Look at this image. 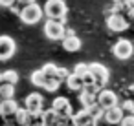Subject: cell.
I'll return each instance as SVG.
<instances>
[{
  "label": "cell",
  "mask_w": 134,
  "mask_h": 126,
  "mask_svg": "<svg viewBox=\"0 0 134 126\" xmlns=\"http://www.w3.org/2000/svg\"><path fill=\"white\" fill-rule=\"evenodd\" d=\"M44 8V15L46 18H57L59 22L66 24V13H68V6L64 0H46Z\"/></svg>",
  "instance_id": "1"
},
{
  "label": "cell",
  "mask_w": 134,
  "mask_h": 126,
  "mask_svg": "<svg viewBox=\"0 0 134 126\" xmlns=\"http://www.w3.org/2000/svg\"><path fill=\"white\" fill-rule=\"evenodd\" d=\"M44 17H46V15H44V8H41L37 2L22 6L20 15H19V18H20L24 24H28V26H33V24L41 22Z\"/></svg>",
  "instance_id": "2"
},
{
  "label": "cell",
  "mask_w": 134,
  "mask_h": 126,
  "mask_svg": "<svg viewBox=\"0 0 134 126\" xmlns=\"http://www.w3.org/2000/svg\"><path fill=\"white\" fill-rule=\"evenodd\" d=\"M42 31L46 35V39H50V40H63L64 39V33H66V28L57 18H46Z\"/></svg>",
  "instance_id": "3"
},
{
  "label": "cell",
  "mask_w": 134,
  "mask_h": 126,
  "mask_svg": "<svg viewBox=\"0 0 134 126\" xmlns=\"http://www.w3.org/2000/svg\"><path fill=\"white\" fill-rule=\"evenodd\" d=\"M134 53V46L130 40L127 39H119L114 46H112V55L118 59V60H129Z\"/></svg>",
  "instance_id": "4"
},
{
  "label": "cell",
  "mask_w": 134,
  "mask_h": 126,
  "mask_svg": "<svg viewBox=\"0 0 134 126\" xmlns=\"http://www.w3.org/2000/svg\"><path fill=\"white\" fill-rule=\"evenodd\" d=\"M88 68H90V73H92L94 79H96V86H97L99 90H103V88L107 86L108 79H110L108 68L103 66V64H99V62H92V64H88Z\"/></svg>",
  "instance_id": "5"
},
{
  "label": "cell",
  "mask_w": 134,
  "mask_h": 126,
  "mask_svg": "<svg viewBox=\"0 0 134 126\" xmlns=\"http://www.w3.org/2000/svg\"><path fill=\"white\" fill-rule=\"evenodd\" d=\"M22 106L31 113H42L44 111V97L41 93H37V91H31V93H28L24 97Z\"/></svg>",
  "instance_id": "6"
},
{
  "label": "cell",
  "mask_w": 134,
  "mask_h": 126,
  "mask_svg": "<svg viewBox=\"0 0 134 126\" xmlns=\"http://www.w3.org/2000/svg\"><path fill=\"white\" fill-rule=\"evenodd\" d=\"M20 104L15 100V99H2L0 100V117L4 121H15V115L19 111Z\"/></svg>",
  "instance_id": "7"
},
{
  "label": "cell",
  "mask_w": 134,
  "mask_h": 126,
  "mask_svg": "<svg viewBox=\"0 0 134 126\" xmlns=\"http://www.w3.org/2000/svg\"><path fill=\"white\" fill-rule=\"evenodd\" d=\"M17 51V42L9 35H0V60H9Z\"/></svg>",
  "instance_id": "8"
},
{
  "label": "cell",
  "mask_w": 134,
  "mask_h": 126,
  "mask_svg": "<svg viewBox=\"0 0 134 126\" xmlns=\"http://www.w3.org/2000/svg\"><path fill=\"white\" fill-rule=\"evenodd\" d=\"M107 28H108L112 33H121V31H125V29L129 28V22H127V18H125L121 13L114 11L112 15L107 17Z\"/></svg>",
  "instance_id": "9"
},
{
  "label": "cell",
  "mask_w": 134,
  "mask_h": 126,
  "mask_svg": "<svg viewBox=\"0 0 134 126\" xmlns=\"http://www.w3.org/2000/svg\"><path fill=\"white\" fill-rule=\"evenodd\" d=\"M123 117H125V111H123L121 104H116V106H112V108H107L105 113H103V121H105L107 124H110V126L121 124Z\"/></svg>",
  "instance_id": "10"
},
{
  "label": "cell",
  "mask_w": 134,
  "mask_h": 126,
  "mask_svg": "<svg viewBox=\"0 0 134 126\" xmlns=\"http://www.w3.org/2000/svg\"><path fill=\"white\" fill-rule=\"evenodd\" d=\"M72 117H74V124H75V126H99V121H97L86 108H81V110L75 111Z\"/></svg>",
  "instance_id": "11"
},
{
  "label": "cell",
  "mask_w": 134,
  "mask_h": 126,
  "mask_svg": "<svg viewBox=\"0 0 134 126\" xmlns=\"http://www.w3.org/2000/svg\"><path fill=\"white\" fill-rule=\"evenodd\" d=\"M52 108L61 115V117H70V115H74V108H72V104H70V100L66 99V97H55L53 100H52Z\"/></svg>",
  "instance_id": "12"
},
{
  "label": "cell",
  "mask_w": 134,
  "mask_h": 126,
  "mask_svg": "<svg viewBox=\"0 0 134 126\" xmlns=\"http://www.w3.org/2000/svg\"><path fill=\"white\" fill-rule=\"evenodd\" d=\"M97 102H99L105 110H107V108H112V106H116V104H119L116 91H112V90H105V88L97 93Z\"/></svg>",
  "instance_id": "13"
},
{
  "label": "cell",
  "mask_w": 134,
  "mask_h": 126,
  "mask_svg": "<svg viewBox=\"0 0 134 126\" xmlns=\"http://www.w3.org/2000/svg\"><path fill=\"white\" fill-rule=\"evenodd\" d=\"M61 42H63V48H64L66 51H70V53H75V51H79V49H81V46H83V42H81V39H79L77 35L64 37Z\"/></svg>",
  "instance_id": "14"
},
{
  "label": "cell",
  "mask_w": 134,
  "mask_h": 126,
  "mask_svg": "<svg viewBox=\"0 0 134 126\" xmlns=\"http://www.w3.org/2000/svg\"><path fill=\"white\" fill-rule=\"evenodd\" d=\"M66 86H68V90L70 91H81L83 88H85V80H83V75H77V73H70V77L66 79V82H64Z\"/></svg>",
  "instance_id": "15"
},
{
  "label": "cell",
  "mask_w": 134,
  "mask_h": 126,
  "mask_svg": "<svg viewBox=\"0 0 134 126\" xmlns=\"http://www.w3.org/2000/svg\"><path fill=\"white\" fill-rule=\"evenodd\" d=\"M59 117H61V115L50 106L48 110L42 111V124H44V126H55V124L59 122Z\"/></svg>",
  "instance_id": "16"
},
{
  "label": "cell",
  "mask_w": 134,
  "mask_h": 126,
  "mask_svg": "<svg viewBox=\"0 0 134 126\" xmlns=\"http://www.w3.org/2000/svg\"><path fill=\"white\" fill-rule=\"evenodd\" d=\"M30 80H31V84L35 86V88H44V84H46V80H48V77L42 73V70H35L31 75H30Z\"/></svg>",
  "instance_id": "17"
},
{
  "label": "cell",
  "mask_w": 134,
  "mask_h": 126,
  "mask_svg": "<svg viewBox=\"0 0 134 126\" xmlns=\"http://www.w3.org/2000/svg\"><path fill=\"white\" fill-rule=\"evenodd\" d=\"M22 126H42V113H31V111H28Z\"/></svg>",
  "instance_id": "18"
},
{
  "label": "cell",
  "mask_w": 134,
  "mask_h": 126,
  "mask_svg": "<svg viewBox=\"0 0 134 126\" xmlns=\"http://www.w3.org/2000/svg\"><path fill=\"white\" fill-rule=\"evenodd\" d=\"M0 95L2 99H15V84H0Z\"/></svg>",
  "instance_id": "19"
},
{
  "label": "cell",
  "mask_w": 134,
  "mask_h": 126,
  "mask_svg": "<svg viewBox=\"0 0 134 126\" xmlns=\"http://www.w3.org/2000/svg\"><path fill=\"white\" fill-rule=\"evenodd\" d=\"M42 73L48 77V79H57V70H59V66H55V64H52V62H46L42 68ZM59 80V79H57Z\"/></svg>",
  "instance_id": "20"
},
{
  "label": "cell",
  "mask_w": 134,
  "mask_h": 126,
  "mask_svg": "<svg viewBox=\"0 0 134 126\" xmlns=\"http://www.w3.org/2000/svg\"><path fill=\"white\" fill-rule=\"evenodd\" d=\"M2 75H4V82L17 86V82H19V73H17L15 70H6V71H2Z\"/></svg>",
  "instance_id": "21"
},
{
  "label": "cell",
  "mask_w": 134,
  "mask_h": 126,
  "mask_svg": "<svg viewBox=\"0 0 134 126\" xmlns=\"http://www.w3.org/2000/svg\"><path fill=\"white\" fill-rule=\"evenodd\" d=\"M61 84H63V82H61V80H57V79H48L42 90H46V91H50V93H55V91L61 88Z\"/></svg>",
  "instance_id": "22"
},
{
  "label": "cell",
  "mask_w": 134,
  "mask_h": 126,
  "mask_svg": "<svg viewBox=\"0 0 134 126\" xmlns=\"http://www.w3.org/2000/svg\"><path fill=\"white\" fill-rule=\"evenodd\" d=\"M88 71H90V68H88V64H85V62H79V64L74 66V73H77V75H85V73H88Z\"/></svg>",
  "instance_id": "23"
},
{
  "label": "cell",
  "mask_w": 134,
  "mask_h": 126,
  "mask_svg": "<svg viewBox=\"0 0 134 126\" xmlns=\"http://www.w3.org/2000/svg\"><path fill=\"white\" fill-rule=\"evenodd\" d=\"M68 77H70V70H68V68H59V70H57V79H59L61 82H66Z\"/></svg>",
  "instance_id": "24"
},
{
  "label": "cell",
  "mask_w": 134,
  "mask_h": 126,
  "mask_svg": "<svg viewBox=\"0 0 134 126\" xmlns=\"http://www.w3.org/2000/svg\"><path fill=\"white\" fill-rule=\"evenodd\" d=\"M121 108H123L125 113H134V100H130V99L123 100L121 102Z\"/></svg>",
  "instance_id": "25"
},
{
  "label": "cell",
  "mask_w": 134,
  "mask_h": 126,
  "mask_svg": "<svg viewBox=\"0 0 134 126\" xmlns=\"http://www.w3.org/2000/svg\"><path fill=\"white\" fill-rule=\"evenodd\" d=\"M119 126H134V113H125Z\"/></svg>",
  "instance_id": "26"
},
{
  "label": "cell",
  "mask_w": 134,
  "mask_h": 126,
  "mask_svg": "<svg viewBox=\"0 0 134 126\" xmlns=\"http://www.w3.org/2000/svg\"><path fill=\"white\" fill-rule=\"evenodd\" d=\"M125 11L130 17H134V0H125Z\"/></svg>",
  "instance_id": "27"
},
{
  "label": "cell",
  "mask_w": 134,
  "mask_h": 126,
  "mask_svg": "<svg viewBox=\"0 0 134 126\" xmlns=\"http://www.w3.org/2000/svg\"><path fill=\"white\" fill-rule=\"evenodd\" d=\"M13 4H17V0H0V6L2 8H11Z\"/></svg>",
  "instance_id": "28"
},
{
  "label": "cell",
  "mask_w": 134,
  "mask_h": 126,
  "mask_svg": "<svg viewBox=\"0 0 134 126\" xmlns=\"http://www.w3.org/2000/svg\"><path fill=\"white\" fill-rule=\"evenodd\" d=\"M17 2H19L20 6H26V4H33V2H37V0H17Z\"/></svg>",
  "instance_id": "29"
},
{
  "label": "cell",
  "mask_w": 134,
  "mask_h": 126,
  "mask_svg": "<svg viewBox=\"0 0 134 126\" xmlns=\"http://www.w3.org/2000/svg\"><path fill=\"white\" fill-rule=\"evenodd\" d=\"M72 35H75V31H74V29H70V28H66V33H64V37H72Z\"/></svg>",
  "instance_id": "30"
},
{
  "label": "cell",
  "mask_w": 134,
  "mask_h": 126,
  "mask_svg": "<svg viewBox=\"0 0 134 126\" xmlns=\"http://www.w3.org/2000/svg\"><path fill=\"white\" fill-rule=\"evenodd\" d=\"M0 84H4V75H2V71H0Z\"/></svg>",
  "instance_id": "31"
},
{
  "label": "cell",
  "mask_w": 134,
  "mask_h": 126,
  "mask_svg": "<svg viewBox=\"0 0 134 126\" xmlns=\"http://www.w3.org/2000/svg\"><path fill=\"white\" fill-rule=\"evenodd\" d=\"M4 126H15V124H9V122H8V124H4Z\"/></svg>",
  "instance_id": "32"
},
{
  "label": "cell",
  "mask_w": 134,
  "mask_h": 126,
  "mask_svg": "<svg viewBox=\"0 0 134 126\" xmlns=\"http://www.w3.org/2000/svg\"><path fill=\"white\" fill-rule=\"evenodd\" d=\"M0 100H2V95H0Z\"/></svg>",
  "instance_id": "33"
},
{
  "label": "cell",
  "mask_w": 134,
  "mask_h": 126,
  "mask_svg": "<svg viewBox=\"0 0 134 126\" xmlns=\"http://www.w3.org/2000/svg\"><path fill=\"white\" fill-rule=\"evenodd\" d=\"M15 126H20V124H15Z\"/></svg>",
  "instance_id": "34"
},
{
  "label": "cell",
  "mask_w": 134,
  "mask_h": 126,
  "mask_svg": "<svg viewBox=\"0 0 134 126\" xmlns=\"http://www.w3.org/2000/svg\"><path fill=\"white\" fill-rule=\"evenodd\" d=\"M116 126H119V124H116Z\"/></svg>",
  "instance_id": "35"
},
{
  "label": "cell",
  "mask_w": 134,
  "mask_h": 126,
  "mask_svg": "<svg viewBox=\"0 0 134 126\" xmlns=\"http://www.w3.org/2000/svg\"><path fill=\"white\" fill-rule=\"evenodd\" d=\"M132 18H134V17H132Z\"/></svg>",
  "instance_id": "36"
}]
</instances>
